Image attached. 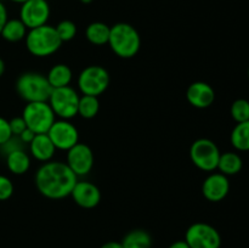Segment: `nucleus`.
Instances as JSON below:
<instances>
[{
	"instance_id": "nucleus-15",
	"label": "nucleus",
	"mask_w": 249,
	"mask_h": 248,
	"mask_svg": "<svg viewBox=\"0 0 249 248\" xmlns=\"http://www.w3.org/2000/svg\"><path fill=\"white\" fill-rule=\"evenodd\" d=\"M186 99L192 107L204 109L213 105L215 100V91L208 83L195 82L187 88Z\"/></svg>"
},
{
	"instance_id": "nucleus-30",
	"label": "nucleus",
	"mask_w": 249,
	"mask_h": 248,
	"mask_svg": "<svg viewBox=\"0 0 249 248\" xmlns=\"http://www.w3.org/2000/svg\"><path fill=\"white\" fill-rule=\"evenodd\" d=\"M12 136L11 129H10V124L7 119H5L4 117L0 116V146L2 143L6 142Z\"/></svg>"
},
{
	"instance_id": "nucleus-28",
	"label": "nucleus",
	"mask_w": 249,
	"mask_h": 248,
	"mask_svg": "<svg viewBox=\"0 0 249 248\" xmlns=\"http://www.w3.org/2000/svg\"><path fill=\"white\" fill-rule=\"evenodd\" d=\"M14 194V184L5 175L0 174V201H6Z\"/></svg>"
},
{
	"instance_id": "nucleus-19",
	"label": "nucleus",
	"mask_w": 249,
	"mask_h": 248,
	"mask_svg": "<svg viewBox=\"0 0 249 248\" xmlns=\"http://www.w3.org/2000/svg\"><path fill=\"white\" fill-rule=\"evenodd\" d=\"M121 243L123 248H151L152 236L143 229H134L124 236Z\"/></svg>"
},
{
	"instance_id": "nucleus-17",
	"label": "nucleus",
	"mask_w": 249,
	"mask_h": 248,
	"mask_svg": "<svg viewBox=\"0 0 249 248\" xmlns=\"http://www.w3.org/2000/svg\"><path fill=\"white\" fill-rule=\"evenodd\" d=\"M46 78H48V82L51 85V88L57 89V88L68 87L71 84L73 73L70 66L65 65V63H57L49 70Z\"/></svg>"
},
{
	"instance_id": "nucleus-7",
	"label": "nucleus",
	"mask_w": 249,
	"mask_h": 248,
	"mask_svg": "<svg viewBox=\"0 0 249 248\" xmlns=\"http://www.w3.org/2000/svg\"><path fill=\"white\" fill-rule=\"evenodd\" d=\"M220 150L211 139H197L190 147V158L198 169L203 172H213L218 168Z\"/></svg>"
},
{
	"instance_id": "nucleus-18",
	"label": "nucleus",
	"mask_w": 249,
	"mask_h": 248,
	"mask_svg": "<svg viewBox=\"0 0 249 248\" xmlns=\"http://www.w3.org/2000/svg\"><path fill=\"white\" fill-rule=\"evenodd\" d=\"M31 157L26 150H16L6 155V167L12 174L23 175L31 168Z\"/></svg>"
},
{
	"instance_id": "nucleus-26",
	"label": "nucleus",
	"mask_w": 249,
	"mask_h": 248,
	"mask_svg": "<svg viewBox=\"0 0 249 248\" xmlns=\"http://www.w3.org/2000/svg\"><path fill=\"white\" fill-rule=\"evenodd\" d=\"M56 32H57L58 38L61 39L62 43L65 41H71L74 39L75 34H77V26L71 19H63V21L58 22L57 26L55 27Z\"/></svg>"
},
{
	"instance_id": "nucleus-35",
	"label": "nucleus",
	"mask_w": 249,
	"mask_h": 248,
	"mask_svg": "<svg viewBox=\"0 0 249 248\" xmlns=\"http://www.w3.org/2000/svg\"><path fill=\"white\" fill-rule=\"evenodd\" d=\"M4 72H5V62L4 60L0 57V78H1V75L4 74Z\"/></svg>"
},
{
	"instance_id": "nucleus-32",
	"label": "nucleus",
	"mask_w": 249,
	"mask_h": 248,
	"mask_svg": "<svg viewBox=\"0 0 249 248\" xmlns=\"http://www.w3.org/2000/svg\"><path fill=\"white\" fill-rule=\"evenodd\" d=\"M36 134L34 133V131H32L31 129L27 128L26 130H24L23 133H22L21 135H19V139H21V140L23 141V142L26 143V145H29V143L32 142V140H33L34 136H36Z\"/></svg>"
},
{
	"instance_id": "nucleus-31",
	"label": "nucleus",
	"mask_w": 249,
	"mask_h": 248,
	"mask_svg": "<svg viewBox=\"0 0 249 248\" xmlns=\"http://www.w3.org/2000/svg\"><path fill=\"white\" fill-rule=\"evenodd\" d=\"M9 19V14H7V9L5 6L4 2L0 0V32H1L2 27L5 26V23L7 22Z\"/></svg>"
},
{
	"instance_id": "nucleus-23",
	"label": "nucleus",
	"mask_w": 249,
	"mask_h": 248,
	"mask_svg": "<svg viewBox=\"0 0 249 248\" xmlns=\"http://www.w3.org/2000/svg\"><path fill=\"white\" fill-rule=\"evenodd\" d=\"M231 143L238 151H249V121L236 124L231 131Z\"/></svg>"
},
{
	"instance_id": "nucleus-21",
	"label": "nucleus",
	"mask_w": 249,
	"mask_h": 248,
	"mask_svg": "<svg viewBox=\"0 0 249 248\" xmlns=\"http://www.w3.org/2000/svg\"><path fill=\"white\" fill-rule=\"evenodd\" d=\"M109 32H111V27L107 26L104 22H91L85 29V36L92 45L101 46L108 44Z\"/></svg>"
},
{
	"instance_id": "nucleus-4",
	"label": "nucleus",
	"mask_w": 249,
	"mask_h": 248,
	"mask_svg": "<svg viewBox=\"0 0 249 248\" xmlns=\"http://www.w3.org/2000/svg\"><path fill=\"white\" fill-rule=\"evenodd\" d=\"M16 91L27 104L48 102L53 88L49 84L46 75L39 72H26L16 80Z\"/></svg>"
},
{
	"instance_id": "nucleus-6",
	"label": "nucleus",
	"mask_w": 249,
	"mask_h": 248,
	"mask_svg": "<svg viewBox=\"0 0 249 248\" xmlns=\"http://www.w3.org/2000/svg\"><path fill=\"white\" fill-rule=\"evenodd\" d=\"M78 88L83 95L99 97L109 85V74L106 68L99 65L85 67L78 75Z\"/></svg>"
},
{
	"instance_id": "nucleus-13",
	"label": "nucleus",
	"mask_w": 249,
	"mask_h": 248,
	"mask_svg": "<svg viewBox=\"0 0 249 248\" xmlns=\"http://www.w3.org/2000/svg\"><path fill=\"white\" fill-rule=\"evenodd\" d=\"M71 197L75 204L84 209H92L99 206L101 201V191L92 182L87 180H78L71 192Z\"/></svg>"
},
{
	"instance_id": "nucleus-29",
	"label": "nucleus",
	"mask_w": 249,
	"mask_h": 248,
	"mask_svg": "<svg viewBox=\"0 0 249 248\" xmlns=\"http://www.w3.org/2000/svg\"><path fill=\"white\" fill-rule=\"evenodd\" d=\"M9 124H10V129H11L12 135L19 136L27 129V124L26 122H24V119L22 118V116L12 118L11 121H9Z\"/></svg>"
},
{
	"instance_id": "nucleus-34",
	"label": "nucleus",
	"mask_w": 249,
	"mask_h": 248,
	"mask_svg": "<svg viewBox=\"0 0 249 248\" xmlns=\"http://www.w3.org/2000/svg\"><path fill=\"white\" fill-rule=\"evenodd\" d=\"M101 248H123V246H122L121 242H117V241H109V242L104 243Z\"/></svg>"
},
{
	"instance_id": "nucleus-1",
	"label": "nucleus",
	"mask_w": 249,
	"mask_h": 248,
	"mask_svg": "<svg viewBox=\"0 0 249 248\" xmlns=\"http://www.w3.org/2000/svg\"><path fill=\"white\" fill-rule=\"evenodd\" d=\"M78 177L66 162L49 160L41 164L34 175V182L39 194L49 199H62L71 196Z\"/></svg>"
},
{
	"instance_id": "nucleus-36",
	"label": "nucleus",
	"mask_w": 249,
	"mask_h": 248,
	"mask_svg": "<svg viewBox=\"0 0 249 248\" xmlns=\"http://www.w3.org/2000/svg\"><path fill=\"white\" fill-rule=\"evenodd\" d=\"M10 1L16 2V4H23V2L27 1V0H10Z\"/></svg>"
},
{
	"instance_id": "nucleus-16",
	"label": "nucleus",
	"mask_w": 249,
	"mask_h": 248,
	"mask_svg": "<svg viewBox=\"0 0 249 248\" xmlns=\"http://www.w3.org/2000/svg\"><path fill=\"white\" fill-rule=\"evenodd\" d=\"M28 146L32 157L36 158L39 162H49L56 152V147L48 134H36Z\"/></svg>"
},
{
	"instance_id": "nucleus-38",
	"label": "nucleus",
	"mask_w": 249,
	"mask_h": 248,
	"mask_svg": "<svg viewBox=\"0 0 249 248\" xmlns=\"http://www.w3.org/2000/svg\"><path fill=\"white\" fill-rule=\"evenodd\" d=\"M248 78H249V70H248Z\"/></svg>"
},
{
	"instance_id": "nucleus-27",
	"label": "nucleus",
	"mask_w": 249,
	"mask_h": 248,
	"mask_svg": "<svg viewBox=\"0 0 249 248\" xmlns=\"http://www.w3.org/2000/svg\"><path fill=\"white\" fill-rule=\"evenodd\" d=\"M24 145H26V143L19 139V136L12 135L6 142L2 143V145L0 146V148H1L2 153L6 156L9 155L10 152H14V151L16 150H24Z\"/></svg>"
},
{
	"instance_id": "nucleus-14",
	"label": "nucleus",
	"mask_w": 249,
	"mask_h": 248,
	"mask_svg": "<svg viewBox=\"0 0 249 248\" xmlns=\"http://www.w3.org/2000/svg\"><path fill=\"white\" fill-rule=\"evenodd\" d=\"M230 191V181L221 173H212L202 184V195L209 202H220Z\"/></svg>"
},
{
	"instance_id": "nucleus-10",
	"label": "nucleus",
	"mask_w": 249,
	"mask_h": 248,
	"mask_svg": "<svg viewBox=\"0 0 249 248\" xmlns=\"http://www.w3.org/2000/svg\"><path fill=\"white\" fill-rule=\"evenodd\" d=\"M51 9L48 0H27L21 4L19 19L28 29L36 28L48 23Z\"/></svg>"
},
{
	"instance_id": "nucleus-3",
	"label": "nucleus",
	"mask_w": 249,
	"mask_h": 248,
	"mask_svg": "<svg viewBox=\"0 0 249 248\" xmlns=\"http://www.w3.org/2000/svg\"><path fill=\"white\" fill-rule=\"evenodd\" d=\"M26 40V48L36 57H48L55 53L62 45V41L58 38L55 27L50 24L28 29Z\"/></svg>"
},
{
	"instance_id": "nucleus-20",
	"label": "nucleus",
	"mask_w": 249,
	"mask_h": 248,
	"mask_svg": "<svg viewBox=\"0 0 249 248\" xmlns=\"http://www.w3.org/2000/svg\"><path fill=\"white\" fill-rule=\"evenodd\" d=\"M27 32H28V28L24 26L21 19L11 18L7 19L5 26L2 27L0 35L2 36L4 40L10 41V43H17V41H21L26 38Z\"/></svg>"
},
{
	"instance_id": "nucleus-12",
	"label": "nucleus",
	"mask_w": 249,
	"mask_h": 248,
	"mask_svg": "<svg viewBox=\"0 0 249 248\" xmlns=\"http://www.w3.org/2000/svg\"><path fill=\"white\" fill-rule=\"evenodd\" d=\"M66 164L77 177H85L94 167V153L87 143L78 142L67 151Z\"/></svg>"
},
{
	"instance_id": "nucleus-2",
	"label": "nucleus",
	"mask_w": 249,
	"mask_h": 248,
	"mask_svg": "<svg viewBox=\"0 0 249 248\" xmlns=\"http://www.w3.org/2000/svg\"><path fill=\"white\" fill-rule=\"evenodd\" d=\"M108 45L118 57L133 58L140 51V34L131 24L118 22L111 27Z\"/></svg>"
},
{
	"instance_id": "nucleus-24",
	"label": "nucleus",
	"mask_w": 249,
	"mask_h": 248,
	"mask_svg": "<svg viewBox=\"0 0 249 248\" xmlns=\"http://www.w3.org/2000/svg\"><path fill=\"white\" fill-rule=\"evenodd\" d=\"M100 111V101L96 96L83 95L79 97L78 114L84 119H91L96 117Z\"/></svg>"
},
{
	"instance_id": "nucleus-25",
	"label": "nucleus",
	"mask_w": 249,
	"mask_h": 248,
	"mask_svg": "<svg viewBox=\"0 0 249 248\" xmlns=\"http://www.w3.org/2000/svg\"><path fill=\"white\" fill-rule=\"evenodd\" d=\"M231 117L236 123L249 121V101L246 99H238L232 102L230 108Z\"/></svg>"
},
{
	"instance_id": "nucleus-11",
	"label": "nucleus",
	"mask_w": 249,
	"mask_h": 248,
	"mask_svg": "<svg viewBox=\"0 0 249 248\" xmlns=\"http://www.w3.org/2000/svg\"><path fill=\"white\" fill-rule=\"evenodd\" d=\"M46 134L53 141L56 150L68 151L75 143L79 142V131L75 128L74 124H72L67 119H58L53 122Z\"/></svg>"
},
{
	"instance_id": "nucleus-37",
	"label": "nucleus",
	"mask_w": 249,
	"mask_h": 248,
	"mask_svg": "<svg viewBox=\"0 0 249 248\" xmlns=\"http://www.w3.org/2000/svg\"><path fill=\"white\" fill-rule=\"evenodd\" d=\"M80 1L83 2V4H85V5H88V4H91L92 1H94V0H80Z\"/></svg>"
},
{
	"instance_id": "nucleus-8",
	"label": "nucleus",
	"mask_w": 249,
	"mask_h": 248,
	"mask_svg": "<svg viewBox=\"0 0 249 248\" xmlns=\"http://www.w3.org/2000/svg\"><path fill=\"white\" fill-rule=\"evenodd\" d=\"M79 97L78 92L68 85V87L53 89L48 102L56 117L70 121L78 114Z\"/></svg>"
},
{
	"instance_id": "nucleus-9",
	"label": "nucleus",
	"mask_w": 249,
	"mask_h": 248,
	"mask_svg": "<svg viewBox=\"0 0 249 248\" xmlns=\"http://www.w3.org/2000/svg\"><path fill=\"white\" fill-rule=\"evenodd\" d=\"M185 241L190 248H220L221 236L214 226L207 223H195L189 226Z\"/></svg>"
},
{
	"instance_id": "nucleus-5",
	"label": "nucleus",
	"mask_w": 249,
	"mask_h": 248,
	"mask_svg": "<svg viewBox=\"0 0 249 248\" xmlns=\"http://www.w3.org/2000/svg\"><path fill=\"white\" fill-rule=\"evenodd\" d=\"M22 118L26 122L27 128L36 134H46L56 121L49 102H29L24 106Z\"/></svg>"
},
{
	"instance_id": "nucleus-22",
	"label": "nucleus",
	"mask_w": 249,
	"mask_h": 248,
	"mask_svg": "<svg viewBox=\"0 0 249 248\" xmlns=\"http://www.w3.org/2000/svg\"><path fill=\"white\" fill-rule=\"evenodd\" d=\"M242 158L240 155L235 152H224L219 158L218 168L221 174L230 177V175H236L242 169Z\"/></svg>"
},
{
	"instance_id": "nucleus-33",
	"label": "nucleus",
	"mask_w": 249,
	"mask_h": 248,
	"mask_svg": "<svg viewBox=\"0 0 249 248\" xmlns=\"http://www.w3.org/2000/svg\"><path fill=\"white\" fill-rule=\"evenodd\" d=\"M168 248H190V247H189V245L186 243V241L179 240V241H175V242H173Z\"/></svg>"
}]
</instances>
